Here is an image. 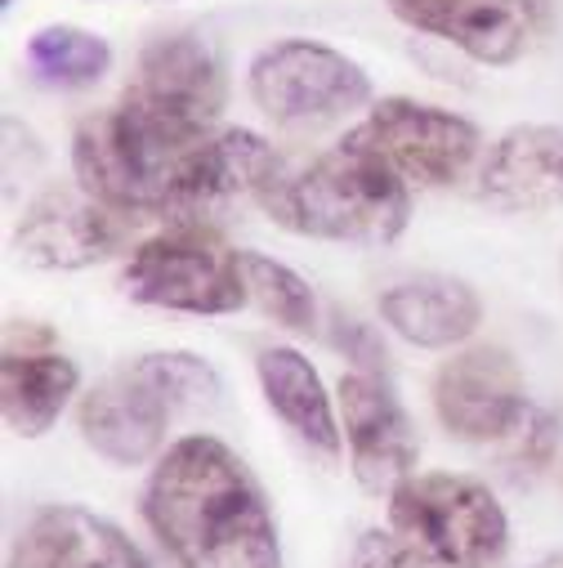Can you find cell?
I'll list each match as a JSON object with an SVG mask.
<instances>
[{
	"label": "cell",
	"instance_id": "obj_1",
	"mask_svg": "<svg viewBox=\"0 0 563 568\" xmlns=\"http://www.w3.org/2000/svg\"><path fill=\"white\" fill-rule=\"evenodd\" d=\"M144 519L180 568H282L273 510L233 448L180 439L144 488Z\"/></svg>",
	"mask_w": 563,
	"mask_h": 568
},
{
	"label": "cell",
	"instance_id": "obj_2",
	"mask_svg": "<svg viewBox=\"0 0 563 568\" xmlns=\"http://www.w3.org/2000/svg\"><path fill=\"white\" fill-rule=\"evenodd\" d=\"M206 134H193L149 103L125 94L116 108L81 121L72 166L90 197L121 215H166L171 189L180 180L184 158Z\"/></svg>",
	"mask_w": 563,
	"mask_h": 568
},
{
	"label": "cell",
	"instance_id": "obj_3",
	"mask_svg": "<svg viewBox=\"0 0 563 568\" xmlns=\"http://www.w3.org/2000/svg\"><path fill=\"white\" fill-rule=\"evenodd\" d=\"M259 206L268 211V220L300 237L371 246L393 242L411 215L407 180L354 144H340L291 180L277 175Z\"/></svg>",
	"mask_w": 563,
	"mask_h": 568
},
{
	"label": "cell",
	"instance_id": "obj_4",
	"mask_svg": "<svg viewBox=\"0 0 563 568\" xmlns=\"http://www.w3.org/2000/svg\"><path fill=\"white\" fill-rule=\"evenodd\" d=\"M389 524L443 568H488L510 537L501 501L465 475H407L389 493Z\"/></svg>",
	"mask_w": 563,
	"mask_h": 568
},
{
	"label": "cell",
	"instance_id": "obj_5",
	"mask_svg": "<svg viewBox=\"0 0 563 568\" xmlns=\"http://www.w3.org/2000/svg\"><path fill=\"white\" fill-rule=\"evenodd\" d=\"M121 287L139 305L175 314H233L246 305L237 251L202 224H171L149 237L121 268Z\"/></svg>",
	"mask_w": 563,
	"mask_h": 568
},
{
	"label": "cell",
	"instance_id": "obj_6",
	"mask_svg": "<svg viewBox=\"0 0 563 568\" xmlns=\"http://www.w3.org/2000/svg\"><path fill=\"white\" fill-rule=\"evenodd\" d=\"M250 99L277 125H327L371 99L367 72L331 45L277 41L250 63Z\"/></svg>",
	"mask_w": 563,
	"mask_h": 568
},
{
	"label": "cell",
	"instance_id": "obj_7",
	"mask_svg": "<svg viewBox=\"0 0 563 568\" xmlns=\"http://www.w3.org/2000/svg\"><path fill=\"white\" fill-rule=\"evenodd\" d=\"M345 144L380 158L402 180L439 189V184H457L470 171L479 153V130L465 116L434 103L380 99L367 112V121L345 134Z\"/></svg>",
	"mask_w": 563,
	"mask_h": 568
},
{
	"label": "cell",
	"instance_id": "obj_8",
	"mask_svg": "<svg viewBox=\"0 0 563 568\" xmlns=\"http://www.w3.org/2000/svg\"><path fill=\"white\" fill-rule=\"evenodd\" d=\"M277 180V158L255 130H219L184 158L180 180L171 189L166 215L171 224H211L228 206L246 197H264Z\"/></svg>",
	"mask_w": 563,
	"mask_h": 568
},
{
	"label": "cell",
	"instance_id": "obj_9",
	"mask_svg": "<svg viewBox=\"0 0 563 568\" xmlns=\"http://www.w3.org/2000/svg\"><path fill=\"white\" fill-rule=\"evenodd\" d=\"M434 412L448 435L465 444H488L519 430L528 416L519 363L497 345H474L448 358L434 376Z\"/></svg>",
	"mask_w": 563,
	"mask_h": 568
},
{
	"label": "cell",
	"instance_id": "obj_10",
	"mask_svg": "<svg viewBox=\"0 0 563 568\" xmlns=\"http://www.w3.org/2000/svg\"><path fill=\"white\" fill-rule=\"evenodd\" d=\"M171 416H175V403L134 363V367L99 381L81 398L76 425H81V439L112 466H144L162 453Z\"/></svg>",
	"mask_w": 563,
	"mask_h": 568
},
{
	"label": "cell",
	"instance_id": "obj_11",
	"mask_svg": "<svg viewBox=\"0 0 563 568\" xmlns=\"http://www.w3.org/2000/svg\"><path fill=\"white\" fill-rule=\"evenodd\" d=\"M139 103H149L153 112H162L166 121L206 134L215 125V116L224 112V72L215 50L193 37V32H175V37H157L139 54V77L125 90Z\"/></svg>",
	"mask_w": 563,
	"mask_h": 568
},
{
	"label": "cell",
	"instance_id": "obj_12",
	"mask_svg": "<svg viewBox=\"0 0 563 568\" xmlns=\"http://www.w3.org/2000/svg\"><path fill=\"white\" fill-rule=\"evenodd\" d=\"M345 439L354 457V475L367 493H393L407 475H416V435L402 403L385 385L380 372L340 376Z\"/></svg>",
	"mask_w": 563,
	"mask_h": 568
},
{
	"label": "cell",
	"instance_id": "obj_13",
	"mask_svg": "<svg viewBox=\"0 0 563 568\" xmlns=\"http://www.w3.org/2000/svg\"><path fill=\"white\" fill-rule=\"evenodd\" d=\"M125 242L121 211L103 206L85 189H50L37 197L19 224V251L28 264L41 268H85L108 260Z\"/></svg>",
	"mask_w": 563,
	"mask_h": 568
},
{
	"label": "cell",
	"instance_id": "obj_14",
	"mask_svg": "<svg viewBox=\"0 0 563 568\" xmlns=\"http://www.w3.org/2000/svg\"><path fill=\"white\" fill-rule=\"evenodd\" d=\"M389 10L416 28L452 41L474 63H514L536 32V0H389Z\"/></svg>",
	"mask_w": 563,
	"mask_h": 568
},
{
	"label": "cell",
	"instance_id": "obj_15",
	"mask_svg": "<svg viewBox=\"0 0 563 568\" xmlns=\"http://www.w3.org/2000/svg\"><path fill=\"white\" fill-rule=\"evenodd\" d=\"M10 568H153L139 546L85 506H45L10 550Z\"/></svg>",
	"mask_w": 563,
	"mask_h": 568
},
{
	"label": "cell",
	"instance_id": "obj_16",
	"mask_svg": "<svg viewBox=\"0 0 563 568\" xmlns=\"http://www.w3.org/2000/svg\"><path fill=\"white\" fill-rule=\"evenodd\" d=\"M483 202L497 211H550L563 206V130L514 125L497 139L479 175Z\"/></svg>",
	"mask_w": 563,
	"mask_h": 568
},
{
	"label": "cell",
	"instance_id": "obj_17",
	"mask_svg": "<svg viewBox=\"0 0 563 568\" xmlns=\"http://www.w3.org/2000/svg\"><path fill=\"white\" fill-rule=\"evenodd\" d=\"M380 318L402 341H411L420 349H448V345H461L465 336H474L483 305H479L474 287H465L461 277L420 273L380 296Z\"/></svg>",
	"mask_w": 563,
	"mask_h": 568
},
{
	"label": "cell",
	"instance_id": "obj_18",
	"mask_svg": "<svg viewBox=\"0 0 563 568\" xmlns=\"http://www.w3.org/2000/svg\"><path fill=\"white\" fill-rule=\"evenodd\" d=\"M76 363L54 349H10L0 358V412L6 425L23 439H41L50 425L63 416L68 398L76 394Z\"/></svg>",
	"mask_w": 563,
	"mask_h": 568
},
{
	"label": "cell",
	"instance_id": "obj_19",
	"mask_svg": "<svg viewBox=\"0 0 563 568\" xmlns=\"http://www.w3.org/2000/svg\"><path fill=\"white\" fill-rule=\"evenodd\" d=\"M255 372H259L268 407L291 425L296 439L336 457L340 430H336V416H331V394L323 389V376L314 372V363L291 345H273L255 358Z\"/></svg>",
	"mask_w": 563,
	"mask_h": 568
},
{
	"label": "cell",
	"instance_id": "obj_20",
	"mask_svg": "<svg viewBox=\"0 0 563 568\" xmlns=\"http://www.w3.org/2000/svg\"><path fill=\"white\" fill-rule=\"evenodd\" d=\"M28 68L37 81L72 90V85H94L112 68V50L103 37L81 32V28H41L28 41Z\"/></svg>",
	"mask_w": 563,
	"mask_h": 568
},
{
	"label": "cell",
	"instance_id": "obj_21",
	"mask_svg": "<svg viewBox=\"0 0 563 568\" xmlns=\"http://www.w3.org/2000/svg\"><path fill=\"white\" fill-rule=\"evenodd\" d=\"M237 268H242V282H246V296L273 323H282L287 332H300V336H309L318 327L314 292H309V282L296 268L277 264V260H268L259 251H237Z\"/></svg>",
	"mask_w": 563,
	"mask_h": 568
},
{
	"label": "cell",
	"instance_id": "obj_22",
	"mask_svg": "<svg viewBox=\"0 0 563 568\" xmlns=\"http://www.w3.org/2000/svg\"><path fill=\"white\" fill-rule=\"evenodd\" d=\"M139 367H144L162 385V394L175 403V412L180 407H202V403L219 398V376L197 354H144V358H139Z\"/></svg>",
	"mask_w": 563,
	"mask_h": 568
},
{
	"label": "cell",
	"instance_id": "obj_23",
	"mask_svg": "<svg viewBox=\"0 0 563 568\" xmlns=\"http://www.w3.org/2000/svg\"><path fill=\"white\" fill-rule=\"evenodd\" d=\"M349 568H443L434 555H426L416 541H407L398 528L393 532H362L354 555H349Z\"/></svg>",
	"mask_w": 563,
	"mask_h": 568
},
{
	"label": "cell",
	"instance_id": "obj_24",
	"mask_svg": "<svg viewBox=\"0 0 563 568\" xmlns=\"http://www.w3.org/2000/svg\"><path fill=\"white\" fill-rule=\"evenodd\" d=\"M331 341H336V349H345V358L358 363V372H385V345H380V336H376L367 323L336 314Z\"/></svg>",
	"mask_w": 563,
	"mask_h": 568
},
{
	"label": "cell",
	"instance_id": "obj_25",
	"mask_svg": "<svg viewBox=\"0 0 563 568\" xmlns=\"http://www.w3.org/2000/svg\"><path fill=\"white\" fill-rule=\"evenodd\" d=\"M554 435H559V420H554L550 412H532V416H528V430H523L519 457L532 462V466H545V462H550V448H554Z\"/></svg>",
	"mask_w": 563,
	"mask_h": 568
},
{
	"label": "cell",
	"instance_id": "obj_26",
	"mask_svg": "<svg viewBox=\"0 0 563 568\" xmlns=\"http://www.w3.org/2000/svg\"><path fill=\"white\" fill-rule=\"evenodd\" d=\"M532 568H563V550H554V555H545V559H536Z\"/></svg>",
	"mask_w": 563,
	"mask_h": 568
},
{
	"label": "cell",
	"instance_id": "obj_27",
	"mask_svg": "<svg viewBox=\"0 0 563 568\" xmlns=\"http://www.w3.org/2000/svg\"><path fill=\"white\" fill-rule=\"evenodd\" d=\"M0 6H14V0H0Z\"/></svg>",
	"mask_w": 563,
	"mask_h": 568
}]
</instances>
